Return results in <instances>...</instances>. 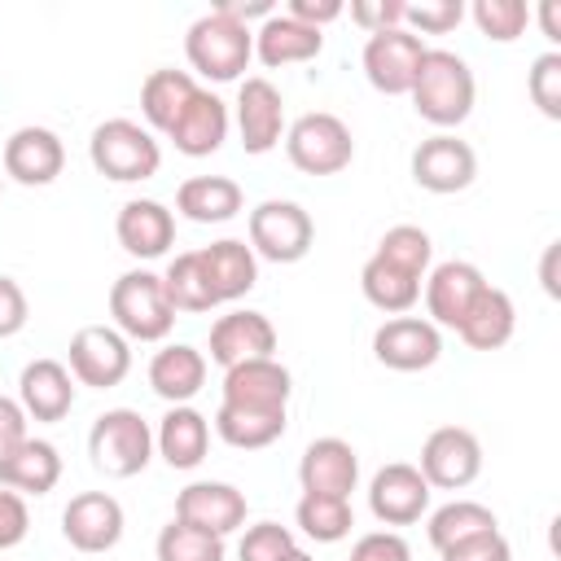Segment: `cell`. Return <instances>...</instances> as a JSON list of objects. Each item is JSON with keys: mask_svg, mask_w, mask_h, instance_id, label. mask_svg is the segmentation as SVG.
<instances>
[{"mask_svg": "<svg viewBox=\"0 0 561 561\" xmlns=\"http://www.w3.org/2000/svg\"><path fill=\"white\" fill-rule=\"evenodd\" d=\"M412 110L438 127V131H451L460 127L469 114H473V101H478V79L469 70V61L451 48H430L421 57V70L412 79Z\"/></svg>", "mask_w": 561, "mask_h": 561, "instance_id": "cell-1", "label": "cell"}, {"mask_svg": "<svg viewBox=\"0 0 561 561\" xmlns=\"http://www.w3.org/2000/svg\"><path fill=\"white\" fill-rule=\"evenodd\" d=\"M184 57H188L193 75H202L210 83H232L245 75V66L254 57V26L237 22L232 13H224L215 4L184 31Z\"/></svg>", "mask_w": 561, "mask_h": 561, "instance_id": "cell-2", "label": "cell"}, {"mask_svg": "<svg viewBox=\"0 0 561 561\" xmlns=\"http://www.w3.org/2000/svg\"><path fill=\"white\" fill-rule=\"evenodd\" d=\"M110 320L127 342H167L175 329V307L167 285L149 267H131L110 285Z\"/></svg>", "mask_w": 561, "mask_h": 561, "instance_id": "cell-3", "label": "cell"}, {"mask_svg": "<svg viewBox=\"0 0 561 561\" xmlns=\"http://www.w3.org/2000/svg\"><path fill=\"white\" fill-rule=\"evenodd\" d=\"M88 158H92L96 175H105L114 184H140V180L158 175L162 145L136 118H105L88 136Z\"/></svg>", "mask_w": 561, "mask_h": 561, "instance_id": "cell-4", "label": "cell"}, {"mask_svg": "<svg viewBox=\"0 0 561 561\" xmlns=\"http://www.w3.org/2000/svg\"><path fill=\"white\" fill-rule=\"evenodd\" d=\"M88 456L105 478H136L153 460V430L136 408H105L88 430Z\"/></svg>", "mask_w": 561, "mask_h": 561, "instance_id": "cell-5", "label": "cell"}, {"mask_svg": "<svg viewBox=\"0 0 561 561\" xmlns=\"http://www.w3.org/2000/svg\"><path fill=\"white\" fill-rule=\"evenodd\" d=\"M285 158L302 175H337L355 158V136L337 114L311 110L285 127Z\"/></svg>", "mask_w": 561, "mask_h": 561, "instance_id": "cell-6", "label": "cell"}, {"mask_svg": "<svg viewBox=\"0 0 561 561\" xmlns=\"http://www.w3.org/2000/svg\"><path fill=\"white\" fill-rule=\"evenodd\" d=\"M245 232H250V250L254 259H267V263H298L311 254L316 245V224L311 215L289 202V197H267L250 210L245 219Z\"/></svg>", "mask_w": 561, "mask_h": 561, "instance_id": "cell-7", "label": "cell"}, {"mask_svg": "<svg viewBox=\"0 0 561 561\" xmlns=\"http://www.w3.org/2000/svg\"><path fill=\"white\" fill-rule=\"evenodd\" d=\"M66 368L79 386L114 390L131 373V342L114 324H83L66 346Z\"/></svg>", "mask_w": 561, "mask_h": 561, "instance_id": "cell-8", "label": "cell"}, {"mask_svg": "<svg viewBox=\"0 0 561 561\" xmlns=\"http://www.w3.org/2000/svg\"><path fill=\"white\" fill-rule=\"evenodd\" d=\"M416 469L430 491H465L482 473V443L465 425H438L425 434Z\"/></svg>", "mask_w": 561, "mask_h": 561, "instance_id": "cell-9", "label": "cell"}, {"mask_svg": "<svg viewBox=\"0 0 561 561\" xmlns=\"http://www.w3.org/2000/svg\"><path fill=\"white\" fill-rule=\"evenodd\" d=\"M425 53H430V44H425L421 35H412L408 26H394V31H377V35L364 39L359 66H364V79H368L377 92H386V96H408Z\"/></svg>", "mask_w": 561, "mask_h": 561, "instance_id": "cell-10", "label": "cell"}, {"mask_svg": "<svg viewBox=\"0 0 561 561\" xmlns=\"http://www.w3.org/2000/svg\"><path fill=\"white\" fill-rule=\"evenodd\" d=\"M232 123L241 136L245 153H272L285 140V96L267 75H245L237 88V105H232Z\"/></svg>", "mask_w": 561, "mask_h": 561, "instance_id": "cell-11", "label": "cell"}, {"mask_svg": "<svg viewBox=\"0 0 561 561\" xmlns=\"http://www.w3.org/2000/svg\"><path fill=\"white\" fill-rule=\"evenodd\" d=\"M412 180L425 193H465L478 180V153L456 131H434L412 149Z\"/></svg>", "mask_w": 561, "mask_h": 561, "instance_id": "cell-12", "label": "cell"}, {"mask_svg": "<svg viewBox=\"0 0 561 561\" xmlns=\"http://www.w3.org/2000/svg\"><path fill=\"white\" fill-rule=\"evenodd\" d=\"M373 355L390 373H425L443 355V333L425 316H390L373 333Z\"/></svg>", "mask_w": 561, "mask_h": 561, "instance_id": "cell-13", "label": "cell"}, {"mask_svg": "<svg viewBox=\"0 0 561 561\" xmlns=\"http://www.w3.org/2000/svg\"><path fill=\"white\" fill-rule=\"evenodd\" d=\"M127 530V513L110 491H79L61 508V535L75 552H110Z\"/></svg>", "mask_w": 561, "mask_h": 561, "instance_id": "cell-14", "label": "cell"}, {"mask_svg": "<svg viewBox=\"0 0 561 561\" xmlns=\"http://www.w3.org/2000/svg\"><path fill=\"white\" fill-rule=\"evenodd\" d=\"M430 482L421 478L416 465L408 460H390L373 473L368 482V508L381 526H412L430 513Z\"/></svg>", "mask_w": 561, "mask_h": 561, "instance_id": "cell-15", "label": "cell"}, {"mask_svg": "<svg viewBox=\"0 0 561 561\" xmlns=\"http://www.w3.org/2000/svg\"><path fill=\"white\" fill-rule=\"evenodd\" d=\"M0 167L13 184H26V188H44L53 184L61 171H66V145L53 127H39V123H26L18 127L9 140H4V153H0Z\"/></svg>", "mask_w": 561, "mask_h": 561, "instance_id": "cell-16", "label": "cell"}, {"mask_svg": "<svg viewBox=\"0 0 561 561\" xmlns=\"http://www.w3.org/2000/svg\"><path fill=\"white\" fill-rule=\"evenodd\" d=\"M425 320L438 324V329H456L465 320V311L473 307V298L491 285L482 276L478 263L469 259H447V263H434L425 272Z\"/></svg>", "mask_w": 561, "mask_h": 561, "instance_id": "cell-17", "label": "cell"}, {"mask_svg": "<svg viewBox=\"0 0 561 561\" xmlns=\"http://www.w3.org/2000/svg\"><path fill=\"white\" fill-rule=\"evenodd\" d=\"M245 513H250V500L232 482H188L175 495V517L197 526V530H206V535H219V539L241 530Z\"/></svg>", "mask_w": 561, "mask_h": 561, "instance_id": "cell-18", "label": "cell"}, {"mask_svg": "<svg viewBox=\"0 0 561 561\" xmlns=\"http://www.w3.org/2000/svg\"><path fill=\"white\" fill-rule=\"evenodd\" d=\"M206 351L219 368H232V364H245V359H267V355H276V324L263 311L237 307V311H228L210 324V346Z\"/></svg>", "mask_w": 561, "mask_h": 561, "instance_id": "cell-19", "label": "cell"}, {"mask_svg": "<svg viewBox=\"0 0 561 561\" xmlns=\"http://www.w3.org/2000/svg\"><path fill=\"white\" fill-rule=\"evenodd\" d=\"M298 482L311 495H342V500H351V491L359 486V451L346 438H337V434L311 438L302 460H298Z\"/></svg>", "mask_w": 561, "mask_h": 561, "instance_id": "cell-20", "label": "cell"}, {"mask_svg": "<svg viewBox=\"0 0 561 561\" xmlns=\"http://www.w3.org/2000/svg\"><path fill=\"white\" fill-rule=\"evenodd\" d=\"M114 237L131 259H162L175 245V210L153 197H131L118 206Z\"/></svg>", "mask_w": 561, "mask_h": 561, "instance_id": "cell-21", "label": "cell"}, {"mask_svg": "<svg viewBox=\"0 0 561 561\" xmlns=\"http://www.w3.org/2000/svg\"><path fill=\"white\" fill-rule=\"evenodd\" d=\"M228 127H232L228 101L215 96L210 88H197V96L184 105V114L175 118V127L167 131V140H171L175 153H184V158H210V153L224 149Z\"/></svg>", "mask_w": 561, "mask_h": 561, "instance_id": "cell-22", "label": "cell"}, {"mask_svg": "<svg viewBox=\"0 0 561 561\" xmlns=\"http://www.w3.org/2000/svg\"><path fill=\"white\" fill-rule=\"evenodd\" d=\"M224 399L219 403H237V408H285L289 412V394H294V377L289 368L267 355V359H245L224 368Z\"/></svg>", "mask_w": 561, "mask_h": 561, "instance_id": "cell-23", "label": "cell"}, {"mask_svg": "<svg viewBox=\"0 0 561 561\" xmlns=\"http://www.w3.org/2000/svg\"><path fill=\"white\" fill-rule=\"evenodd\" d=\"M75 377H70V368L61 364V359H31L26 368H22V377H18V403H22V412L31 416V421H44V425H53V421H66L70 416V408H75Z\"/></svg>", "mask_w": 561, "mask_h": 561, "instance_id": "cell-24", "label": "cell"}, {"mask_svg": "<svg viewBox=\"0 0 561 561\" xmlns=\"http://www.w3.org/2000/svg\"><path fill=\"white\" fill-rule=\"evenodd\" d=\"M324 48V31L289 18L285 9H276L272 18H263L254 26V57L267 66V70H280V66H302V61H316Z\"/></svg>", "mask_w": 561, "mask_h": 561, "instance_id": "cell-25", "label": "cell"}, {"mask_svg": "<svg viewBox=\"0 0 561 561\" xmlns=\"http://www.w3.org/2000/svg\"><path fill=\"white\" fill-rule=\"evenodd\" d=\"M197 254H202V267H206V280H210L219 307L245 298V294L259 285V259H254L250 241H241V237H219V241L202 245Z\"/></svg>", "mask_w": 561, "mask_h": 561, "instance_id": "cell-26", "label": "cell"}, {"mask_svg": "<svg viewBox=\"0 0 561 561\" xmlns=\"http://www.w3.org/2000/svg\"><path fill=\"white\" fill-rule=\"evenodd\" d=\"M149 386L158 399L175 403H193L206 386V351L188 346V342H167L153 351L149 359Z\"/></svg>", "mask_w": 561, "mask_h": 561, "instance_id": "cell-27", "label": "cell"}, {"mask_svg": "<svg viewBox=\"0 0 561 561\" xmlns=\"http://www.w3.org/2000/svg\"><path fill=\"white\" fill-rule=\"evenodd\" d=\"M153 451L171 469H197L206 460V451H210V421L193 403L167 408V416L153 430Z\"/></svg>", "mask_w": 561, "mask_h": 561, "instance_id": "cell-28", "label": "cell"}, {"mask_svg": "<svg viewBox=\"0 0 561 561\" xmlns=\"http://www.w3.org/2000/svg\"><path fill=\"white\" fill-rule=\"evenodd\" d=\"M61 482V451L48 438H22L13 451L0 456V486L18 495H48Z\"/></svg>", "mask_w": 561, "mask_h": 561, "instance_id": "cell-29", "label": "cell"}, {"mask_svg": "<svg viewBox=\"0 0 561 561\" xmlns=\"http://www.w3.org/2000/svg\"><path fill=\"white\" fill-rule=\"evenodd\" d=\"M245 210V193L232 175H188L175 188V215L188 224H228Z\"/></svg>", "mask_w": 561, "mask_h": 561, "instance_id": "cell-30", "label": "cell"}, {"mask_svg": "<svg viewBox=\"0 0 561 561\" xmlns=\"http://www.w3.org/2000/svg\"><path fill=\"white\" fill-rule=\"evenodd\" d=\"M513 329H517V307L500 285H486L473 298V307L465 311V320L456 324V333L469 351H500L513 337Z\"/></svg>", "mask_w": 561, "mask_h": 561, "instance_id": "cell-31", "label": "cell"}, {"mask_svg": "<svg viewBox=\"0 0 561 561\" xmlns=\"http://www.w3.org/2000/svg\"><path fill=\"white\" fill-rule=\"evenodd\" d=\"M197 79H193V70H171V66H162V70H149L145 75V83H140V114H145V127L149 131H171L175 127V118L184 114V105L197 96Z\"/></svg>", "mask_w": 561, "mask_h": 561, "instance_id": "cell-32", "label": "cell"}, {"mask_svg": "<svg viewBox=\"0 0 561 561\" xmlns=\"http://www.w3.org/2000/svg\"><path fill=\"white\" fill-rule=\"evenodd\" d=\"M289 425V412L285 408H237V403H219L215 408V421L210 430L237 447V451H259V447H272Z\"/></svg>", "mask_w": 561, "mask_h": 561, "instance_id": "cell-33", "label": "cell"}, {"mask_svg": "<svg viewBox=\"0 0 561 561\" xmlns=\"http://www.w3.org/2000/svg\"><path fill=\"white\" fill-rule=\"evenodd\" d=\"M359 289H364V298L377 307V311H386V316H408L412 307H416V298H421V276H408V272H399V267H390L386 259H368L364 267H359Z\"/></svg>", "mask_w": 561, "mask_h": 561, "instance_id": "cell-34", "label": "cell"}, {"mask_svg": "<svg viewBox=\"0 0 561 561\" xmlns=\"http://www.w3.org/2000/svg\"><path fill=\"white\" fill-rule=\"evenodd\" d=\"M294 526L307 539H316V543H342L351 535V526H355V508L342 495H311V491H302V500L294 504Z\"/></svg>", "mask_w": 561, "mask_h": 561, "instance_id": "cell-35", "label": "cell"}, {"mask_svg": "<svg viewBox=\"0 0 561 561\" xmlns=\"http://www.w3.org/2000/svg\"><path fill=\"white\" fill-rule=\"evenodd\" d=\"M482 530H500V522H495V513H491L486 504H478V500H451V504L434 508L430 522H425V535H430L434 552H443V548H451V543H460V539H473V535H482Z\"/></svg>", "mask_w": 561, "mask_h": 561, "instance_id": "cell-36", "label": "cell"}, {"mask_svg": "<svg viewBox=\"0 0 561 561\" xmlns=\"http://www.w3.org/2000/svg\"><path fill=\"white\" fill-rule=\"evenodd\" d=\"M162 285H167V298H171L175 311H193V316H202V311H215V307H219L197 250L175 254V259L167 263V272H162Z\"/></svg>", "mask_w": 561, "mask_h": 561, "instance_id": "cell-37", "label": "cell"}, {"mask_svg": "<svg viewBox=\"0 0 561 561\" xmlns=\"http://www.w3.org/2000/svg\"><path fill=\"white\" fill-rule=\"evenodd\" d=\"M373 254L386 259L390 267L408 272V276H421V280H425V272L434 267V241H430V232L416 228V224H394V228H386Z\"/></svg>", "mask_w": 561, "mask_h": 561, "instance_id": "cell-38", "label": "cell"}, {"mask_svg": "<svg viewBox=\"0 0 561 561\" xmlns=\"http://www.w3.org/2000/svg\"><path fill=\"white\" fill-rule=\"evenodd\" d=\"M153 557L158 561H224V539L219 535H206L180 517H171L162 530H158V543H153Z\"/></svg>", "mask_w": 561, "mask_h": 561, "instance_id": "cell-39", "label": "cell"}, {"mask_svg": "<svg viewBox=\"0 0 561 561\" xmlns=\"http://www.w3.org/2000/svg\"><path fill=\"white\" fill-rule=\"evenodd\" d=\"M465 13L473 18V26H478L491 44H513V39H522L526 26H530L526 0H473Z\"/></svg>", "mask_w": 561, "mask_h": 561, "instance_id": "cell-40", "label": "cell"}, {"mask_svg": "<svg viewBox=\"0 0 561 561\" xmlns=\"http://www.w3.org/2000/svg\"><path fill=\"white\" fill-rule=\"evenodd\" d=\"M526 92H530V105L543 114V118H561V53L548 48L530 61L526 70Z\"/></svg>", "mask_w": 561, "mask_h": 561, "instance_id": "cell-41", "label": "cell"}, {"mask_svg": "<svg viewBox=\"0 0 561 561\" xmlns=\"http://www.w3.org/2000/svg\"><path fill=\"white\" fill-rule=\"evenodd\" d=\"M298 548L294 530L280 522H254L245 526L241 543H237V561H285Z\"/></svg>", "mask_w": 561, "mask_h": 561, "instance_id": "cell-42", "label": "cell"}, {"mask_svg": "<svg viewBox=\"0 0 561 561\" xmlns=\"http://www.w3.org/2000/svg\"><path fill=\"white\" fill-rule=\"evenodd\" d=\"M465 22V4L460 0H421V4H403V26L412 35H447Z\"/></svg>", "mask_w": 561, "mask_h": 561, "instance_id": "cell-43", "label": "cell"}, {"mask_svg": "<svg viewBox=\"0 0 561 561\" xmlns=\"http://www.w3.org/2000/svg\"><path fill=\"white\" fill-rule=\"evenodd\" d=\"M438 561H513V548H508L504 530H482L473 539H460V543L443 548Z\"/></svg>", "mask_w": 561, "mask_h": 561, "instance_id": "cell-44", "label": "cell"}, {"mask_svg": "<svg viewBox=\"0 0 561 561\" xmlns=\"http://www.w3.org/2000/svg\"><path fill=\"white\" fill-rule=\"evenodd\" d=\"M351 561H412V548L399 530H368L355 539Z\"/></svg>", "mask_w": 561, "mask_h": 561, "instance_id": "cell-45", "label": "cell"}, {"mask_svg": "<svg viewBox=\"0 0 561 561\" xmlns=\"http://www.w3.org/2000/svg\"><path fill=\"white\" fill-rule=\"evenodd\" d=\"M351 22H355L364 35L394 31V26H403V0H355V4H351Z\"/></svg>", "mask_w": 561, "mask_h": 561, "instance_id": "cell-46", "label": "cell"}, {"mask_svg": "<svg viewBox=\"0 0 561 561\" xmlns=\"http://www.w3.org/2000/svg\"><path fill=\"white\" fill-rule=\"evenodd\" d=\"M31 530V513H26V495L0 486V552L4 548H18Z\"/></svg>", "mask_w": 561, "mask_h": 561, "instance_id": "cell-47", "label": "cell"}, {"mask_svg": "<svg viewBox=\"0 0 561 561\" xmlns=\"http://www.w3.org/2000/svg\"><path fill=\"white\" fill-rule=\"evenodd\" d=\"M31 320V302H26V289L13 280V276H0V342L4 337H18Z\"/></svg>", "mask_w": 561, "mask_h": 561, "instance_id": "cell-48", "label": "cell"}, {"mask_svg": "<svg viewBox=\"0 0 561 561\" xmlns=\"http://www.w3.org/2000/svg\"><path fill=\"white\" fill-rule=\"evenodd\" d=\"M285 13L298 18V22H307V26H316V31H324L329 22H337L346 13V4L342 0H289Z\"/></svg>", "mask_w": 561, "mask_h": 561, "instance_id": "cell-49", "label": "cell"}, {"mask_svg": "<svg viewBox=\"0 0 561 561\" xmlns=\"http://www.w3.org/2000/svg\"><path fill=\"white\" fill-rule=\"evenodd\" d=\"M26 412H22V403L18 399H9V394H0V456L4 451H13L22 438H26Z\"/></svg>", "mask_w": 561, "mask_h": 561, "instance_id": "cell-50", "label": "cell"}, {"mask_svg": "<svg viewBox=\"0 0 561 561\" xmlns=\"http://www.w3.org/2000/svg\"><path fill=\"white\" fill-rule=\"evenodd\" d=\"M530 18H539V31L548 44H561V4L557 0H543L539 13H530Z\"/></svg>", "mask_w": 561, "mask_h": 561, "instance_id": "cell-51", "label": "cell"}, {"mask_svg": "<svg viewBox=\"0 0 561 561\" xmlns=\"http://www.w3.org/2000/svg\"><path fill=\"white\" fill-rule=\"evenodd\" d=\"M557 254H561V241H548V245H543V263H539V280H543L548 298L561 294V285H557Z\"/></svg>", "mask_w": 561, "mask_h": 561, "instance_id": "cell-52", "label": "cell"}, {"mask_svg": "<svg viewBox=\"0 0 561 561\" xmlns=\"http://www.w3.org/2000/svg\"><path fill=\"white\" fill-rule=\"evenodd\" d=\"M285 561H316V557H311V552H307V548H294V552H289V557H285Z\"/></svg>", "mask_w": 561, "mask_h": 561, "instance_id": "cell-53", "label": "cell"}]
</instances>
